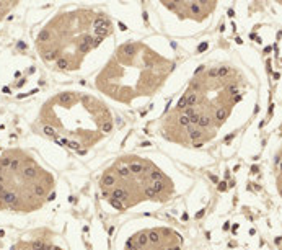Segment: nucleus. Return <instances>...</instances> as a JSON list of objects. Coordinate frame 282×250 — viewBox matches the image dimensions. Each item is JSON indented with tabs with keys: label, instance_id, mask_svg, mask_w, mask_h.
Masks as SVG:
<instances>
[{
	"label": "nucleus",
	"instance_id": "20e7f679",
	"mask_svg": "<svg viewBox=\"0 0 282 250\" xmlns=\"http://www.w3.org/2000/svg\"><path fill=\"white\" fill-rule=\"evenodd\" d=\"M113 33L104 11L88 7H65L38 31L35 46L41 61L57 72H77L87 57Z\"/></svg>",
	"mask_w": 282,
	"mask_h": 250
},
{
	"label": "nucleus",
	"instance_id": "6e6552de",
	"mask_svg": "<svg viewBox=\"0 0 282 250\" xmlns=\"http://www.w3.org/2000/svg\"><path fill=\"white\" fill-rule=\"evenodd\" d=\"M157 10L171 13L179 20H202L214 8L210 2H160L155 5Z\"/></svg>",
	"mask_w": 282,
	"mask_h": 250
},
{
	"label": "nucleus",
	"instance_id": "f257e3e1",
	"mask_svg": "<svg viewBox=\"0 0 282 250\" xmlns=\"http://www.w3.org/2000/svg\"><path fill=\"white\" fill-rule=\"evenodd\" d=\"M168 159L155 154H127L104 167L98 193L104 206L116 212L158 208L181 191Z\"/></svg>",
	"mask_w": 282,
	"mask_h": 250
},
{
	"label": "nucleus",
	"instance_id": "423d86ee",
	"mask_svg": "<svg viewBox=\"0 0 282 250\" xmlns=\"http://www.w3.org/2000/svg\"><path fill=\"white\" fill-rule=\"evenodd\" d=\"M114 250H183V235L165 222L134 219L118 232Z\"/></svg>",
	"mask_w": 282,
	"mask_h": 250
},
{
	"label": "nucleus",
	"instance_id": "1a4fd4ad",
	"mask_svg": "<svg viewBox=\"0 0 282 250\" xmlns=\"http://www.w3.org/2000/svg\"><path fill=\"white\" fill-rule=\"evenodd\" d=\"M16 7L15 2H0V21L5 18V16Z\"/></svg>",
	"mask_w": 282,
	"mask_h": 250
},
{
	"label": "nucleus",
	"instance_id": "f03ea898",
	"mask_svg": "<svg viewBox=\"0 0 282 250\" xmlns=\"http://www.w3.org/2000/svg\"><path fill=\"white\" fill-rule=\"evenodd\" d=\"M38 128L56 144L83 154L111 136L114 116L96 95L80 88H65L42 103Z\"/></svg>",
	"mask_w": 282,
	"mask_h": 250
},
{
	"label": "nucleus",
	"instance_id": "0eeeda50",
	"mask_svg": "<svg viewBox=\"0 0 282 250\" xmlns=\"http://www.w3.org/2000/svg\"><path fill=\"white\" fill-rule=\"evenodd\" d=\"M13 250H67V247L59 235L47 229H36L20 237Z\"/></svg>",
	"mask_w": 282,
	"mask_h": 250
},
{
	"label": "nucleus",
	"instance_id": "7ed1b4c3",
	"mask_svg": "<svg viewBox=\"0 0 282 250\" xmlns=\"http://www.w3.org/2000/svg\"><path fill=\"white\" fill-rule=\"evenodd\" d=\"M175 67L168 46L160 39L127 41L121 44L95 77V87L106 98L132 105L157 93Z\"/></svg>",
	"mask_w": 282,
	"mask_h": 250
},
{
	"label": "nucleus",
	"instance_id": "39448f33",
	"mask_svg": "<svg viewBox=\"0 0 282 250\" xmlns=\"http://www.w3.org/2000/svg\"><path fill=\"white\" fill-rule=\"evenodd\" d=\"M57 177L33 152L21 147L0 152V214H36L56 193Z\"/></svg>",
	"mask_w": 282,
	"mask_h": 250
}]
</instances>
